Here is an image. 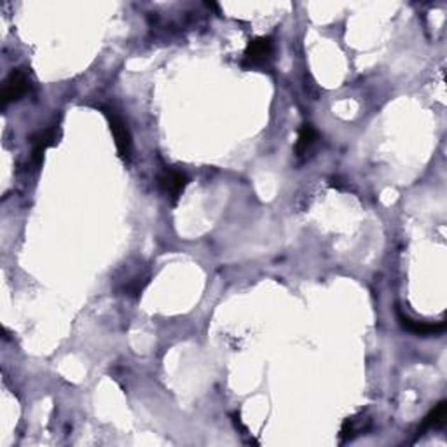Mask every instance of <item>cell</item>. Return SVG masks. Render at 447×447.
<instances>
[{
	"instance_id": "cell-2",
	"label": "cell",
	"mask_w": 447,
	"mask_h": 447,
	"mask_svg": "<svg viewBox=\"0 0 447 447\" xmlns=\"http://www.w3.org/2000/svg\"><path fill=\"white\" fill-rule=\"evenodd\" d=\"M28 75L23 69H14L13 72L7 75V79L4 81L2 93H0V98H2V107L9 105L11 101H18L21 96L25 95L26 89H28Z\"/></svg>"
},
{
	"instance_id": "cell-9",
	"label": "cell",
	"mask_w": 447,
	"mask_h": 447,
	"mask_svg": "<svg viewBox=\"0 0 447 447\" xmlns=\"http://www.w3.org/2000/svg\"><path fill=\"white\" fill-rule=\"evenodd\" d=\"M317 138H318L317 130H315V128L311 125H304L299 130L298 142H295V154H298L299 157L304 156L307 150L313 147L315 142H317Z\"/></svg>"
},
{
	"instance_id": "cell-1",
	"label": "cell",
	"mask_w": 447,
	"mask_h": 447,
	"mask_svg": "<svg viewBox=\"0 0 447 447\" xmlns=\"http://www.w3.org/2000/svg\"><path fill=\"white\" fill-rule=\"evenodd\" d=\"M103 114L105 118L108 119V126H111L112 135H114L115 147H118L119 156H121L123 159H130L133 142H131V133L130 130H128L126 123L123 121V118L114 111V108H103Z\"/></svg>"
},
{
	"instance_id": "cell-5",
	"label": "cell",
	"mask_w": 447,
	"mask_h": 447,
	"mask_svg": "<svg viewBox=\"0 0 447 447\" xmlns=\"http://www.w3.org/2000/svg\"><path fill=\"white\" fill-rule=\"evenodd\" d=\"M398 322H400L402 329H405L407 332L414 334V336H421V337H430V336H441L446 330V323L438 322V323H424L412 320V318L405 317V315L398 313Z\"/></svg>"
},
{
	"instance_id": "cell-7",
	"label": "cell",
	"mask_w": 447,
	"mask_h": 447,
	"mask_svg": "<svg viewBox=\"0 0 447 447\" xmlns=\"http://www.w3.org/2000/svg\"><path fill=\"white\" fill-rule=\"evenodd\" d=\"M370 426V419L367 418H348L341 428V441H351L356 435L363 434Z\"/></svg>"
},
{
	"instance_id": "cell-6",
	"label": "cell",
	"mask_w": 447,
	"mask_h": 447,
	"mask_svg": "<svg viewBox=\"0 0 447 447\" xmlns=\"http://www.w3.org/2000/svg\"><path fill=\"white\" fill-rule=\"evenodd\" d=\"M58 138H60V128L56 125L47 128V130H44L43 133L37 135L35 140H33V150H32L33 164H40V161H43V157H44V152H46L50 147H52V145H56Z\"/></svg>"
},
{
	"instance_id": "cell-8",
	"label": "cell",
	"mask_w": 447,
	"mask_h": 447,
	"mask_svg": "<svg viewBox=\"0 0 447 447\" xmlns=\"http://www.w3.org/2000/svg\"><path fill=\"white\" fill-rule=\"evenodd\" d=\"M446 416H447V402H441L426 418L423 419L421 426H419L418 435H423L426 430H431V428H438L442 426L446 421Z\"/></svg>"
},
{
	"instance_id": "cell-4",
	"label": "cell",
	"mask_w": 447,
	"mask_h": 447,
	"mask_svg": "<svg viewBox=\"0 0 447 447\" xmlns=\"http://www.w3.org/2000/svg\"><path fill=\"white\" fill-rule=\"evenodd\" d=\"M187 182H189L187 176L183 175L182 171L174 170V168H166V170L159 175V179H157L159 189L163 191V194H166V196L170 198L174 203L182 196V193L187 187Z\"/></svg>"
},
{
	"instance_id": "cell-3",
	"label": "cell",
	"mask_w": 447,
	"mask_h": 447,
	"mask_svg": "<svg viewBox=\"0 0 447 447\" xmlns=\"http://www.w3.org/2000/svg\"><path fill=\"white\" fill-rule=\"evenodd\" d=\"M271 55H273L271 37H257V39L250 40L249 46H247L243 65L261 67V65H264L269 58H271Z\"/></svg>"
}]
</instances>
